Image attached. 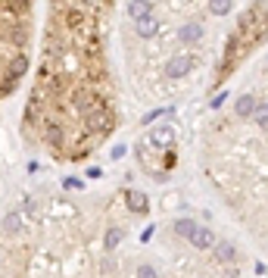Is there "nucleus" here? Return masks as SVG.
<instances>
[{
    "label": "nucleus",
    "mask_w": 268,
    "mask_h": 278,
    "mask_svg": "<svg viewBox=\"0 0 268 278\" xmlns=\"http://www.w3.org/2000/svg\"><path fill=\"white\" fill-rule=\"evenodd\" d=\"M197 166L221 210L268 260V66L200 128Z\"/></svg>",
    "instance_id": "obj_2"
},
{
    "label": "nucleus",
    "mask_w": 268,
    "mask_h": 278,
    "mask_svg": "<svg viewBox=\"0 0 268 278\" xmlns=\"http://www.w3.org/2000/svg\"><path fill=\"white\" fill-rule=\"evenodd\" d=\"M4 278H253L246 253L194 213L153 219L134 188L22 191L4 210Z\"/></svg>",
    "instance_id": "obj_1"
},
{
    "label": "nucleus",
    "mask_w": 268,
    "mask_h": 278,
    "mask_svg": "<svg viewBox=\"0 0 268 278\" xmlns=\"http://www.w3.org/2000/svg\"><path fill=\"white\" fill-rule=\"evenodd\" d=\"M268 38V0H256L243 10V16L237 19V25L231 28L228 41L221 44V57L215 63V72L209 78V91H218L228 78H231Z\"/></svg>",
    "instance_id": "obj_3"
}]
</instances>
